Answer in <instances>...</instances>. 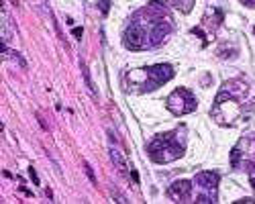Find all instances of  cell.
<instances>
[{
	"instance_id": "9c48e42d",
	"label": "cell",
	"mask_w": 255,
	"mask_h": 204,
	"mask_svg": "<svg viewBox=\"0 0 255 204\" xmlns=\"http://www.w3.org/2000/svg\"><path fill=\"white\" fill-rule=\"evenodd\" d=\"M221 23H223V12H221V10H208V12L204 14L202 27H198V29H208L210 33H215V31H219Z\"/></svg>"
},
{
	"instance_id": "4fadbf2b",
	"label": "cell",
	"mask_w": 255,
	"mask_h": 204,
	"mask_svg": "<svg viewBox=\"0 0 255 204\" xmlns=\"http://www.w3.org/2000/svg\"><path fill=\"white\" fill-rule=\"evenodd\" d=\"M84 168H86V172H88V178H90V182H92V184H96V178H94V174H92V170H90V166H88V163H86V166H84Z\"/></svg>"
},
{
	"instance_id": "ba28073f",
	"label": "cell",
	"mask_w": 255,
	"mask_h": 204,
	"mask_svg": "<svg viewBox=\"0 0 255 204\" xmlns=\"http://www.w3.org/2000/svg\"><path fill=\"white\" fill-rule=\"evenodd\" d=\"M192 192H194V184L190 180H178V182H174L172 186L167 188V196L172 200H176V202H190V200H194Z\"/></svg>"
},
{
	"instance_id": "5b68a950",
	"label": "cell",
	"mask_w": 255,
	"mask_h": 204,
	"mask_svg": "<svg viewBox=\"0 0 255 204\" xmlns=\"http://www.w3.org/2000/svg\"><path fill=\"white\" fill-rule=\"evenodd\" d=\"M231 166L235 172L255 174V133L243 135L231 151Z\"/></svg>"
},
{
	"instance_id": "7a4b0ae2",
	"label": "cell",
	"mask_w": 255,
	"mask_h": 204,
	"mask_svg": "<svg viewBox=\"0 0 255 204\" xmlns=\"http://www.w3.org/2000/svg\"><path fill=\"white\" fill-rule=\"evenodd\" d=\"M255 108L253 86L243 78H233L221 86L215 104H212V118L221 127H235L247 120Z\"/></svg>"
},
{
	"instance_id": "7c38bea8",
	"label": "cell",
	"mask_w": 255,
	"mask_h": 204,
	"mask_svg": "<svg viewBox=\"0 0 255 204\" xmlns=\"http://www.w3.org/2000/svg\"><path fill=\"white\" fill-rule=\"evenodd\" d=\"M239 2L243 6H247V8H255V0H239Z\"/></svg>"
},
{
	"instance_id": "6da1fadb",
	"label": "cell",
	"mask_w": 255,
	"mask_h": 204,
	"mask_svg": "<svg viewBox=\"0 0 255 204\" xmlns=\"http://www.w3.org/2000/svg\"><path fill=\"white\" fill-rule=\"evenodd\" d=\"M174 20L163 2H151L129 16V23L123 33V43L127 49L143 51L159 47L172 33Z\"/></svg>"
},
{
	"instance_id": "5bb4252c",
	"label": "cell",
	"mask_w": 255,
	"mask_h": 204,
	"mask_svg": "<svg viewBox=\"0 0 255 204\" xmlns=\"http://www.w3.org/2000/svg\"><path fill=\"white\" fill-rule=\"evenodd\" d=\"M249 182H251V188L255 190V174H251V176H249Z\"/></svg>"
},
{
	"instance_id": "3957f363",
	"label": "cell",
	"mask_w": 255,
	"mask_h": 204,
	"mask_svg": "<svg viewBox=\"0 0 255 204\" xmlns=\"http://www.w3.org/2000/svg\"><path fill=\"white\" fill-rule=\"evenodd\" d=\"M174 78V66L155 64L127 72L125 76V90L133 94H149Z\"/></svg>"
},
{
	"instance_id": "30bf717a",
	"label": "cell",
	"mask_w": 255,
	"mask_h": 204,
	"mask_svg": "<svg viewBox=\"0 0 255 204\" xmlns=\"http://www.w3.org/2000/svg\"><path fill=\"white\" fill-rule=\"evenodd\" d=\"M111 157H113V163L119 168V172L125 176V174H127V159H125L121 147H117V141H115L113 135H111Z\"/></svg>"
},
{
	"instance_id": "8992f818",
	"label": "cell",
	"mask_w": 255,
	"mask_h": 204,
	"mask_svg": "<svg viewBox=\"0 0 255 204\" xmlns=\"http://www.w3.org/2000/svg\"><path fill=\"white\" fill-rule=\"evenodd\" d=\"M219 182L221 176L217 172H200L196 174V178L192 180L194 184V202H202V204H212L219 200Z\"/></svg>"
},
{
	"instance_id": "277c9868",
	"label": "cell",
	"mask_w": 255,
	"mask_h": 204,
	"mask_svg": "<svg viewBox=\"0 0 255 204\" xmlns=\"http://www.w3.org/2000/svg\"><path fill=\"white\" fill-rule=\"evenodd\" d=\"M186 151V127L180 125L167 133H157L149 145H147V155L155 163H169L176 161Z\"/></svg>"
},
{
	"instance_id": "52a82bcc",
	"label": "cell",
	"mask_w": 255,
	"mask_h": 204,
	"mask_svg": "<svg viewBox=\"0 0 255 204\" xmlns=\"http://www.w3.org/2000/svg\"><path fill=\"white\" fill-rule=\"evenodd\" d=\"M165 104H167V110L174 116H182V114H188V112H194L196 106H198V100L188 88H176L172 94L167 96Z\"/></svg>"
},
{
	"instance_id": "8fae6325",
	"label": "cell",
	"mask_w": 255,
	"mask_h": 204,
	"mask_svg": "<svg viewBox=\"0 0 255 204\" xmlns=\"http://www.w3.org/2000/svg\"><path fill=\"white\" fill-rule=\"evenodd\" d=\"M194 2L196 0H174V6L180 10V12H184V14H188L190 10H192V6H194Z\"/></svg>"
}]
</instances>
